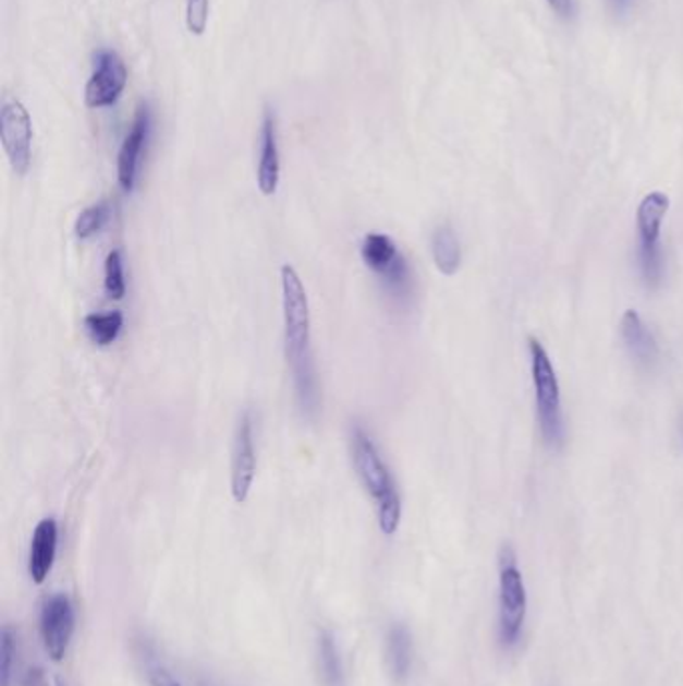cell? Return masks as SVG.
<instances>
[{
  "mask_svg": "<svg viewBox=\"0 0 683 686\" xmlns=\"http://www.w3.org/2000/svg\"><path fill=\"white\" fill-rule=\"evenodd\" d=\"M255 472H257V452H255V436H253V418H251V412H245L239 418V424H236L233 456H231V492L236 504L247 502Z\"/></svg>",
  "mask_w": 683,
  "mask_h": 686,
  "instance_id": "10",
  "label": "cell"
},
{
  "mask_svg": "<svg viewBox=\"0 0 683 686\" xmlns=\"http://www.w3.org/2000/svg\"><path fill=\"white\" fill-rule=\"evenodd\" d=\"M613 2V7L618 9V11H625V9H630V4H632V0H611Z\"/></svg>",
  "mask_w": 683,
  "mask_h": 686,
  "instance_id": "26",
  "label": "cell"
},
{
  "mask_svg": "<svg viewBox=\"0 0 683 686\" xmlns=\"http://www.w3.org/2000/svg\"><path fill=\"white\" fill-rule=\"evenodd\" d=\"M129 83V71L119 52L102 49L95 55V71L85 87V105L88 109L112 107L121 99Z\"/></svg>",
  "mask_w": 683,
  "mask_h": 686,
  "instance_id": "8",
  "label": "cell"
},
{
  "mask_svg": "<svg viewBox=\"0 0 683 686\" xmlns=\"http://www.w3.org/2000/svg\"><path fill=\"white\" fill-rule=\"evenodd\" d=\"M23 686H50L49 681L40 669H31L25 676V685Z\"/></svg>",
  "mask_w": 683,
  "mask_h": 686,
  "instance_id": "25",
  "label": "cell"
},
{
  "mask_svg": "<svg viewBox=\"0 0 683 686\" xmlns=\"http://www.w3.org/2000/svg\"><path fill=\"white\" fill-rule=\"evenodd\" d=\"M57 542H59V528L52 518H45L38 522L31 544V558H28V575L35 585H42L52 570L54 556H57Z\"/></svg>",
  "mask_w": 683,
  "mask_h": 686,
  "instance_id": "14",
  "label": "cell"
},
{
  "mask_svg": "<svg viewBox=\"0 0 683 686\" xmlns=\"http://www.w3.org/2000/svg\"><path fill=\"white\" fill-rule=\"evenodd\" d=\"M621 339H623V346L630 353V358L639 368L649 370V368H654V363L658 362V341L651 334V329L647 327L646 322L642 320V315L635 310H627L621 317Z\"/></svg>",
  "mask_w": 683,
  "mask_h": 686,
  "instance_id": "13",
  "label": "cell"
},
{
  "mask_svg": "<svg viewBox=\"0 0 683 686\" xmlns=\"http://www.w3.org/2000/svg\"><path fill=\"white\" fill-rule=\"evenodd\" d=\"M361 257L365 265L379 275L387 286L399 293L411 288L410 265L399 253L398 243L383 233H369L361 243Z\"/></svg>",
  "mask_w": 683,
  "mask_h": 686,
  "instance_id": "7",
  "label": "cell"
},
{
  "mask_svg": "<svg viewBox=\"0 0 683 686\" xmlns=\"http://www.w3.org/2000/svg\"><path fill=\"white\" fill-rule=\"evenodd\" d=\"M147 678L150 686H183L167 666H162L161 662L157 661L147 662Z\"/></svg>",
  "mask_w": 683,
  "mask_h": 686,
  "instance_id": "23",
  "label": "cell"
},
{
  "mask_svg": "<svg viewBox=\"0 0 683 686\" xmlns=\"http://www.w3.org/2000/svg\"><path fill=\"white\" fill-rule=\"evenodd\" d=\"M549 9L561 19H572L575 14V0H546Z\"/></svg>",
  "mask_w": 683,
  "mask_h": 686,
  "instance_id": "24",
  "label": "cell"
},
{
  "mask_svg": "<svg viewBox=\"0 0 683 686\" xmlns=\"http://www.w3.org/2000/svg\"><path fill=\"white\" fill-rule=\"evenodd\" d=\"M435 267L443 275L458 274L461 267V243L455 231L449 225H441L435 229L431 239Z\"/></svg>",
  "mask_w": 683,
  "mask_h": 686,
  "instance_id": "15",
  "label": "cell"
},
{
  "mask_svg": "<svg viewBox=\"0 0 683 686\" xmlns=\"http://www.w3.org/2000/svg\"><path fill=\"white\" fill-rule=\"evenodd\" d=\"M527 618V590L513 550H501L499 561V640L513 649L523 635Z\"/></svg>",
  "mask_w": 683,
  "mask_h": 686,
  "instance_id": "5",
  "label": "cell"
},
{
  "mask_svg": "<svg viewBox=\"0 0 683 686\" xmlns=\"http://www.w3.org/2000/svg\"><path fill=\"white\" fill-rule=\"evenodd\" d=\"M317 661L324 686H345V671L341 652L337 647L336 637L331 630H321L317 638Z\"/></svg>",
  "mask_w": 683,
  "mask_h": 686,
  "instance_id": "16",
  "label": "cell"
},
{
  "mask_svg": "<svg viewBox=\"0 0 683 686\" xmlns=\"http://www.w3.org/2000/svg\"><path fill=\"white\" fill-rule=\"evenodd\" d=\"M105 289L111 296L112 300L121 301L126 293V284H124L123 274V255L121 251H111L107 255L105 262Z\"/></svg>",
  "mask_w": 683,
  "mask_h": 686,
  "instance_id": "20",
  "label": "cell"
},
{
  "mask_svg": "<svg viewBox=\"0 0 683 686\" xmlns=\"http://www.w3.org/2000/svg\"><path fill=\"white\" fill-rule=\"evenodd\" d=\"M286 365L293 375L298 406L307 418L319 408V387L310 353V313L307 291L291 265L281 267Z\"/></svg>",
  "mask_w": 683,
  "mask_h": 686,
  "instance_id": "1",
  "label": "cell"
},
{
  "mask_svg": "<svg viewBox=\"0 0 683 686\" xmlns=\"http://www.w3.org/2000/svg\"><path fill=\"white\" fill-rule=\"evenodd\" d=\"M73 633L75 611L71 599L64 594L50 597L40 612V637L52 661L61 662L66 657Z\"/></svg>",
  "mask_w": 683,
  "mask_h": 686,
  "instance_id": "9",
  "label": "cell"
},
{
  "mask_svg": "<svg viewBox=\"0 0 683 686\" xmlns=\"http://www.w3.org/2000/svg\"><path fill=\"white\" fill-rule=\"evenodd\" d=\"M124 317L121 312L111 313H90L85 317V327H87L88 337L97 344V346H111L117 337L121 336L123 329Z\"/></svg>",
  "mask_w": 683,
  "mask_h": 686,
  "instance_id": "18",
  "label": "cell"
},
{
  "mask_svg": "<svg viewBox=\"0 0 683 686\" xmlns=\"http://www.w3.org/2000/svg\"><path fill=\"white\" fill-rule=\"evenodd\" d=\"M281 179V159H279V135L277 117L271 109L263 115L261 139H259V167L257 185L265 197H273Z\"/></svg>",
  "mask_w": 683,
  "mask_h": 686,
  "instance_id": "12",
  "label": "cell"
},
{
  "mask_svg": "<svg viewBox=\"0 0 683 686\" xmlns=\"http://www.w3.org/2000/svg\"><path fill=\"white\" fill-rule=\"evenodd\" d=\"M209 23V0H186V28L200 37Z\"/></svg>",
  "mask_w": 683,
  "mask_h": 686,
  "instance_id": "21",
  "label": "cell"
},
{
  "mask_svg": "<svg viewBox=\"0 0 683 686\" xmlns=\"http://www.w3.org/2000/svg\"><path fill=\"white\" fill-rule=\"evenodd\" d=\"M529 358H532L537 424L547 446L561 448L565 440V424H563L561 387H559L556 365L537 337H529Z\"/></svg>",
  "mask_w": 683,
  "mask_h": 686,
  "instance_id": "3",
  "label": "cell"
},
{
  "mask_svg": "<svg viewBox=\"0 0 683 686\" xmlns=\"http://www.w3.org/2000/svg\"><path fill=\"white\" fill-rule=\"evenodd\" d=\"M109 203H97L93 207H88L85 212L76 217L75 236L78 239H88L97 236L105 224L109 221Z\"/></svg>",
  "mask_w": 683,
  "mask_h": 686,
  "instance_id": "19",
  "label": "cell"
},
{
  "mask_svg": "<svg viewBox=\"0 0 683 686\" xmlns=\"http://www.w3.org/2000/svg\"><path fill=\"white\" fill-rule=\"evenodd\" d=\"M13 633L9 626L2 630V686H11V674H13Z\"/></svg>",
  "mask_w": 683,
  "mask_h": 686,
  "instance_id": "22",
  "label": "cell"
},
{
  "mask_svg": "<svg viewBox=\"0 0 683 686\" xmlns=\"http://www.w3.org/2000/svg\"><path fill=\"white\" fill-rule=\"evenodd\" d=\"M387 659L395 678H405L413 662V640L405 624H393L387 637Z\"/></svg>",
  "mask_w": 683,
  "mask_h": 686,
  "instance_id": "17",
  "label": "cell"
},
{
  "mask_svg": "<svg viewBox=\"0 0 683 686\" xmlns=\"http://www.w3.org/2000/svg\"><path fill=\"white\" fill-rule=\"evenodd\" d=\"M0 141L14 173L25 177L33 161V121L25 105L9 95L0 107Z\"/></svg>",
  "mask_w": 683,
  "mask_h": 686,
  "instance_id": "6",
  "label": "cell"
},
{
  "mask_svg": "<svg viewBox=\"0 0 683 686\" xmlns=\"http://www.w3.org/2000/svg\"><path fill=\"white\" fill-rule=\"evenodd\" d=\"M351 454L363 486L377 504L381 532L386 537H393L401 522V496L398 484L383 462L381 454L375 448L371 437L367 436L359 425H355L351 434Z\"/></svg>",
  "mask_w": 683,
  "mask_h": 686,
  "instance_id": "2",
  "label": "cell"
},
{
  "mask_svg": "<svg viewBox=\"0 0 683 686\" xmlns=\"http://www.w3.org/2000/svg\"><path fill=\"white\" fill-rule=\"evenodd\" d=\"M670 212V197L661 191H651L637 207V238H639V269L649 289L663 281L666 262L661 250V227Z\"/></svg>",
  "mask_w": 683,
  "mask_h": 686,
  "instance_id": "4",
  "label": "cell"
},
{
  "mask_svg": "<svg viewBox=\"0 0 683 686\" xmlns=\"http://www.w3.org/2000/svg\"><path fill=\"white\" fill-rule=\"evenodd\" d=\"M150 129H153V112L150 107L145 103L138 107L135 121L131 125V131L126 133L123 141V147L119 151V161H117V177H119V185L124 193H133L135 183H137L138 165L143 151L147 147V141L150 137Z\"/></svg>",
  "mask_w": 683,
  "mask_h": 686,
  "instance_id": "11",
  "label": "cell"
}]
</instances>
